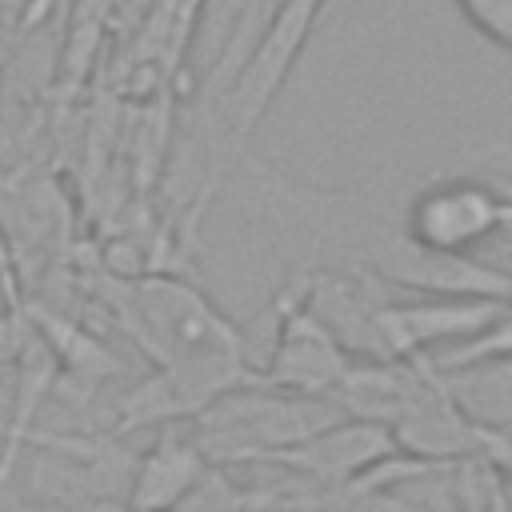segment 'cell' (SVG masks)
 <instances>
[{"label": "cell", "mask_w": 512, "mask_h": 512, "mask_svg": "<svg viewBox=\"0 0 512 512\" xmlns=\"http://www.w3.org/2000/svg\"><path fill=\"white\" fill-rule=\"evenodd\" d=\"M24 340H28V320H20L16 312H4L0 316V368L16 364Z\"/></svg>", "instance_id": "11"}, {"label": "cell", "mask_w": 512, "mask_h": 512, "mask_svg": "<svg viewBox=\"0 0 512 512\" xmlns=\"http://www.w3.org/2000/svg\"><path fill=\"white\" fill-rule=\"evenodd\" d=\"M240 512H304V508H292V504H280V500H248L244 496Z\"/></svg>", "instance_id": "13"}, {"label": "cell", "mask_w": 512, "mask_h": 512, "mask_svg": "<svg viewBox=\"0 0 512 512\" xmlns=\"http://www.w3.org/2000/svg\"><path fill=\"white\" fill-rule=\"evenodd\" d=\"M512 316L508 300L492 296H416V300H384L380 304V344L388 360H420L432 348L484 332L488 324Z\"/></svg>", "instance_id": "5"}, {"label": "cell", "mask_w": 512, "mask_h": 512, "mask_svg": "<svg viewBox=\"0 0 512 512\" xmlns=\"http://www.w3.org/2000/svg\"><path fill=\"white\" fill-rule=\"evenodd\" d=\"M108 316L120 324L128 344L152 364H192V360H252L244 328L192 280L172 272H104L96 288Z\"/></svg>", "instance_id": "1"}, {"label": "cell", "mask_w": 512, "mask_h": 512, "mask_svg": "<svg viewBox=\"0 0 512 512\" xmlns=\"http://www.w3.org/2000/svg\"><path fill=\"white\" fill-rule=\"evenodd\" d=\"M348 364H352V356L340 348V340L300 304V296L292 288H280L272 348H268V360L256 364L260 384L292 392V396L332 400Z\"/></svg>", "instance_id": "4"}, {"label": "cell", "mask_w": 512, "mask_h": 512, "mask_svg": "<svg viewBox=\"0 0 512 512\" xmlns=\"http://www.w3.org/2000/svg\"><path fill=\"white\" fill-rule=\"evenodd\" d=\"M456 8L488 44H512V0H456Z\"/></svg>", "instance_id": "10"}, {"label": "cell", "mask_w": 512, "mask_h": 512, "mask_svg": "<svg viewBox=\"0 0 512 512\" xmlns=\"http://www.w3.org/2000/svg\"><path fill=\"white\" fill-rule=\"evenodd\" d=\"M192 4H200V0H192Z\"/></svg>", "instance_id": "14"}, {"label": "cell", "mask_w": 512, "mask_h": 512, "mask_svg": "<svg viewBox=\"0 0 512 512\" xmlns=\"http://www.w3.org/2000/svg\"><path fill=\"white\" fill-rule=\"evenodd\" d=\"M432 384V372L420 360H352L344 380L332 392L340 416L392 428Z\"/></svg>", "instance_id": "8"}, {"label": "cell", "mask_w": 512, "mask_h": 512, "mask_svg": "<svg viewBox=\"0 0 512 512\" xmlns=\"http://www.w3.org/2000/svg\"><path fill=\"white\" fill-rule=\"evenodd\" d=\"M208 472L212 464L196 448L188 424H160L152 444L128 468V488H124L120 508L124 512H168Z\"/></svg>", "instance_id": "7"}, {"label": "cell", "mask_w": 512, "mask_h": 512, "mask_svg": "<svg viewBox=\"0 0 512 512\" xmlns=\"http://www.w3.org/2000/svg\"><path fill=\"white\" fill-rule=\"evenodd\" d=\"M360 0H324V12H320V24H340L344 16H352Z\"/></svg>", "instance_id": "12"}, {"label": "cell", "mask_w": 512, "mask_h": 512, "mask_svg": "<svg viewBox=\"0 0 512 512\" xmlns=\"http://www.w3.org/2000/svg\"><path fill=\"white\" fill-rule=\"evenodd\" d=\"M512 224V200L500 180L488 176H436L416 184L400 208V232L408 244L436 256H472L504 236Z\"/></svg>", "instance_id": "3"}, {"label": "cell", "mask_w": 512, "mask_h": 512, "mask_svg": "<svg viewBox=\"0 0 512 512\" xmlns=\"http://www.w3.org/2000/svg\"><path fill=\"white\" fill-rule=\"evenodd\" d=\"M388 456H396V444H392V432L384 424H368V420H352V416H340L332 420L328 428H320L316 436L300 440L296 448H284L276 452L272 460L264 464H276V468H288L320 488H332V492H348L360 476H368L376 464H384ZM252 468V464H248Z\"/></svg>", "instance_id": "6"}, {"label": "cell", "mask_w": 512, "mask_h": 512, "mask_svg": "<svg viewBox=\"0 0 512 512\" xmlns=\"http://www.w3.org/2000/svg\"><path fill=\"white\" fill-rule=\"evenodd\" d=\"M240 504H244L240 484H232L224 468H212V472H208L176 508H168V512H240Z\"/></svg>", "instance_id": "9"}, {"label": "cell", "mask_w": 512, "mask_h": 512, "mask_svg": "<svg viewBox=\"0 0 512 512\" xmlns=\"http://www.w3.org/2000/svg\"><path fill=\"white\" fill-rule=\"evenodd\" d=\"M340 420V408L320 396H292L268 384H244L224 396H216L204 412H196L188 424L196 448L212 468H248L264 464L284 448H296L300 440L316 436Z\"/></svg>", "instance_id": "2"}]
</instances>
